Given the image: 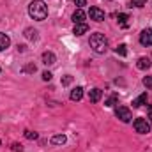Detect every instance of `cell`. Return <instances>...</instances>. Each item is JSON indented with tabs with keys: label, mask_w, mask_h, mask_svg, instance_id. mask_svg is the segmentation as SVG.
<instances>
[{
	"label": "cell",
	"mask_w": 152,
	"mask_h": 152,
	"mask_svg": "<svg viewBox=\"0 0 152 152\" xmlns=\"http://www.w3.org/2000/svg\"><path fill=\"white\" fill-rule=\"evenodd\" d=\"M28 14L36 21H44L46 16H48V5L42 0H32L30 5H28Z\"/></svg>",
	"instance_id": "6da1fadb"
},
{
	"label": "cell",
	"mask_w": 152,
	"mask_h": 152,
	"mask_svg": "<svg viewBox=\"0 0 152 152\" xmlns=\"http://www.w3.org/2000/svg\"><path fill=\"white\" fill-rule=\"evenodd\" d=\"M88 44H90V48H92L96 53H104V51L108 50V39H106L104 34H101V32L92 34Z\"/></svg>",
	"instance_id": "7a4b0ae2"
},
{
	"label": "cell",
	"mask_w": 152,
	"mask_h": 152,
	"mask_svg": "<svg viewBox=\"0 0 152 152\" xmlns=\"http://www.w3.org/2000/svg\"><path fill=\"white\" fill-rule=\"evenodd\" d=\"M133 126H134L136 133H140V134H147L151 131V122H147L145 118H134Z\"/></svg>",
	"instance_id": "3957f363"
},
{
	"label": "cell",
	"mask_w": 152,
	"mask_h": 152,
	"mask_svg": "<svg viewBox=\"0 0 152 152\" xmlns=\"http://www.w3.org/2000/svg\"><path fill=\"white\" fill-rule=\"evenodd\" d=\"M115 115H117V118H120L122 122H131V118H133L131 110H129L127 106H118V108L115 110Z\"/></svg>",
	"instance_id": "277c9868"
},
{
	"label": "cell",
	"mask_w": 152,
	"mask_h": 152,
	"mask_svg": "<svg viewBox=\"0 0 152 152\" xmlns=\"http://www.w3.org/2000/svg\"><path fill=\"white\" fill-rule=\"evenodd\" d=\"M140 44L142 46H152V30L151 28L142 30V34H140Z\"/></svg>",
	"instance_id": "5b68a950"
},
{
	"label": "cell",
	"mask_w": 152,
	"mask_h": 152,
	"mask_svg": "<svg viewBox=\"0 0 152 152\" xmlns=\"http://www.w3.org/2000/svg\"><path fill=\"white\" fill-rule=\"evenodd\" d=\"M88 16H90V20H94V21H103V20H104V11L99 9V7H90Z\"/></svg>",
	"instance_id": "8992f818"
},
{
	"label": "cell",
	"mask_w": 152,
	"mask_h": 152,
	"mask_svg": "<svg viewBox=\"0 0 152 152\" xmlns=\"http://www.w3.org/2000/svg\"><path fill=\"white\" fill-rule=\"evenodd\" d=\"M55 62H57L55 53H51V51H44V53H42V64H44V66H53Z\"/></svg>",
	"instance_id": "52a82bcc"
},
{
	"label": "cell",
	"mask_w": 152,
	"mask_h": 152,
	"mask_svg": "<svg viewBox=\"0 0 152 152\" xmlns=\"http://www.w3.org/2000/svg\"><path fill=\"white\" fill-rule=\"evenodd\" d=\"M151 58H149V57H140V58H138V62H136V67H138V69H142V71H145V69H149V67H151Z\"/></svg>",
	"instance_id": "ba28073f"
},
{
	"label": "cell",
	"mask_w": 152,
	"mask_h": 152,
	"mask_svg": "<svg viewBox=\"0 0 152 152\" xmlns=\"http://www.w3.org/2000/svg\"><path fill=\"white\" fill-rule=\"evenodd\" d=\"M85 18H87V14L83 12V9H76L75 12H73V21L76 23H85Z\"/></svg>",
	"instance_id": "9c48e42d"
},
{
	"label": "cell",
	"mask_w": 152,
	"mask_h": 152,
	"mask_svg": "<svg viewBox=\"0 0 152 152\" xmlns=\"http://www.w3.org/2000/svg\"><path fill=\"white\" fill-rule=\"evenodd\" d=\"M101 97H103V90H101V88H92V90L88 92V99H90L92 103H97Z\"/></svg>",
	"instance_id": "30bf717a"
},
{
	"label": "cell",
	"mask_w": 152,
	"mask_h": 152,
	"mask_svg": "<svg viewBox=\"0 0 152 152\" xmlns=\"http://www.w3.org/2000/svg\"><path fill=\"white\" fill-rule=\"evenodd\" d=\"M87 30H88L87 23H76L75 28H73V34L75 36H83V34H87Z\"/></svg>",
	"instance_id": "8fae6325"
},
{
	"label": "cell",
	"mask_w": 152,
	"mask_h": 152,
	"mask_svg": "<svg viewBox=\"0 0 152 152\" xmlns=\"http://www.w3.org/2000/svg\"><path fill=\"white\" fill-rule=\"evenodd\" d=\"M11 46V39L7 34H4V32H0V51H4V50H7Z\"/></svg>",
	"instance_id": "7c38bea8"
},
{
	"label": "cell",
	"mask_w": 152,
	"mask_h": 152,
	"mask_svg": "<svg viewBox=\"0 0 152 152\" xmlns=\"http://www.w3.org/2000/svg\"><path fill=\"white\" fill-rule=\"evenodd\" d=\"M117 20H118V25L122 27V28H127L129 27V14H126V12H120V14H117Z\"/></svg>",
	"instance_id": "4fadbf2b"
},
{
	"label": "cell",
	"mask_w": 152,
	"mask_h": 152,
	"mask_svg": "<svg viewBox=\"0 0 152 152\" xmlns=\"http://www.w3.org/2000/svg\"><path fill=\"white\" fill-rule=\"evenodd\" d=\"M51 145H64L66 142H67V138H66V134H55V136H51Z\"/></svg>",
	"instance_id": "5bb4252c"
},
{
	"label": "cell",
	"mask_w": 152,
	"mask_h": 152,
	"mask_svg": "<svg viewBox=\"0 0 152 152\" xmlns=\"http://www.w3.org/2000/svg\"><path fill=\"white\" fill-rule=\"evenodd\" d=\"M147 103V92H143L142 96H138L134 101H133V108H140L142 104H145Z\"/></svg>",
	"instance_id": "9a60e30c"
},
{
	"label": "cell",
	"mask_w": 152,
	"mask_h": 152,
	"mask_svg": "<svg viewBox=\"0 0 152 152\" xmlns=\"http://www.w3.org/2000/svg\"><path fill=\"white\" fill-rule=\"evenodd\" d=\"M23 36L27 39H30V41H37V30L36 28H25V32H23Z\"/></svg>",
	"instance_id": "2e32d148"
},
{
	"label": "cell",
	"mask_w": 152,
	"mask_h": 152,
	"mask_svg": "<svg viewBox=\"0 0 152 152\" xmlns=\"http://www.w3.org/2000/svg\"><path fill=\"white\" fill-rule=\"evenodd\" d=\"M83 97V88L81 87H76L75 90L71 92V101H80Z\"/></svg>",
	"instance_id": "e0dca14e"
},
{
	"label": "cell",
	"mask_w": 152,
	"mask_h": 152,
	"mask_svg": "<svg viewBox=\"0 0 152 152\" xmlns=\"http://www.w3.org/2000/svg\"><path fill=\"white\" fill-rule=\"evenodd\" d=\"M126 48H127L126 44H118V46H117V50H115V53H117V55H120V57H126V55H127V50H126Z\"/></svg>",
	"instance_id": "ac0fdd59"
},
{
	"label": "cell",
	"mask_w": 152,
	"mask_h": 152,
	"mask_svg": "<svg viewBox=\"0 0 152 152\" xmlns=\"http://www.w3.org/2000/svg\"><path fill=\"white\" fill-rule=\"evenodd\" d=\"M117 101H118V96H117V94H113L112 97H108V99H106V103H104V106H108V108H110V106H113V104L117 103Z\"/></svg>",
	"instance_id": "d6986e66"
},
{
	"label": "cell",
	"mask_w": 152,
	"mask_h": 152,
	"mask_svg": "<svg viewBox=\"0 0 152 152\" xmlns=\"http://www.w3.org/2000/svg\"><path fill=\"white\" fill-rule=\"evenodd\" d=\"M25 138H28V140H37L39 134L36 131H25Z\"/></svg>",
	"instance_id": "ffe728a7"
},
{
	"label": "cell",
	"mask_w": 152,
	"mask_h": 152,
	"mask_svg": "<svg viewBox=\"0 0 152 152\" xmlns=\"http://www.w3.org/2000/svg\"><path fill=\"white\" fill-rule=\"evenodd\" d=\"M71 83H73V76L71 75H66L62 78V85H64V87H67V85H71Z\"/></svg>",
	"instance_id": "44dd1931"
},
{
	"label": "cell",
	"mask_w": 152,
	"mask_h": 152,
	"mask_svg": "<svg viewBox=\"0 0 152 152\" xmlns=\"http://www.w3.org/2000/svg\"><path fill=\"white\" fill-rule=\"evenodd\" d=\"M147 4V0H131V5H134V7H143Z\"/></svg>",
	"instance_id": "7402d4cb"
},
{
	"label": "cell",
	"mask_w": 152,
	"mask_h": 152,
	"mask_svg": "<svg viewBox=\"0 0 152 152\" xmlns=\"http://www.w3.org/2000/svg\"><path fill=\"white\" fill-rule=\"evenodd\" d=\"M143 85H145L147 88H152V76H145V78H143Z\"/></svg>",
	"instance_id": "603a6c76"
},
{
	"label": "cell",
	"mask_w": 152,
	"mask_h": 152,
	"mask_svg": "<svg viewBox=\"0 0 152 152\" xmlns=\"http://www.w3.org/2000/svg\"><path fill=\"white\" fill-rule=\"evenodd\" d=\"M71 2H73V4H76V5H78V9H81L83 5H87V0H71Z\"/></svg>",
	"instance_id": "cb8c5ba5"
},
{
	"label": "cell",
	"mask_w": 152,
	"mask_h": 152,
	"mask_svg": "<svg viewBox=\"0 0 152 152\" xmlns=\"http://www.w3.org/2000/svg\"><path fill=\"white\" fill-rule=\"evenodd\" d=\"M23 73H36V66H25Z\"/></svg>",
	"instance_id": "d4e9b609"
},
{
	"label": "cell",
	"mask_w": 152,
	"mask_h": 152,
	"mask_svg": "<svg viewBox=\"0 0 152 152\" xmlns=\"http://www.w3.org/2000/svg\"><path fill=\"white\" fill-rule=\"evenodd\" d=\"M11 149H12L14 152H21V151H23V147H21L20 143H12V145H11Z\"/></svg>",
	"instance_id": "484cf974"
},
{
	"label": "cell",
	"mask_w": 152,
	"mask_h": 152,
	"mask_svg": "<svg viewBox=\"0 0 152 152\" xmlns=\"http://www.w3.org/2000/svg\"><path fill=\"white\" fill-rule=\"evenodd\" d=\"M51 73H50V71H44V73H42V80H44V81H50V80H51Z\"/></svg>",
	"instance_id": "4316f807"
},
{
	"label": "cell",
	"mask_w": 152,
	"mask_h": 152,
	"mask_svg": "<svg viewBox=\"0 0 152 152\" xmlns=\"http://www.w3.org/2000/svg\"><path fill=\"white\" fill-rule=\"evenodd\" d=\"M149 122H151V124H152V108H151V110H149Z\"/></svg>",
	"instance_id": "83f0119b"
},
{
	"label": "cell",
	"mask_w": 152,
	"mask_h": 152,
	"mask_svg": "<svg viewBox=\"0 0 152 152\" xmlns=\"http://www.w3.org/2000/svg\"><path fill=\"white\" fill-rule=\"evenodd\" d=\"M0 143H2V142H0Z\"/></svg>",
	"instance_id": "f1b7e54d"
}]
</instances>
